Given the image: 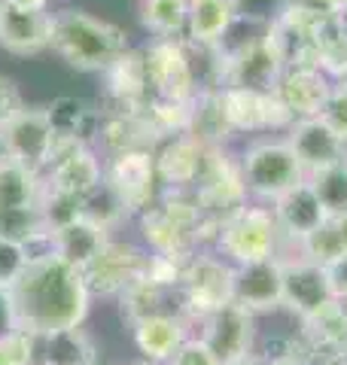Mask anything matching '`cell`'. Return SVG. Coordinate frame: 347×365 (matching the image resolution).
I'll return each instance as SVG.
<instances>
[{"mask_svg":"<svg viewBox=\"0 0 347 365\" xmlns=\"http://www.w3.org/2000/svg\"><path fill=\"white\" fill-rule=\"evenodd\" d=\"M21 329L34 335H52L61 329H76L89 319L91 295L83 271L67 265L52 250H34L25 274L13 287Z\"/></svg>","mask_w":347,"mask_h":365,"instance_id":"obj_1","label":"cell"},{"mask_svg":"<svg viewBox=\"0 0 347 365\" xmlns=\"http://www.w3.org/2000/svg\"><path fill=\"white\" fill-rule=\"evenodd\" d=\"M131 49L129 31L83 6L52 9V52L79 73H104Z\"/></svg>","mask_w":347,"mask_h":365,"instance_id":"obj_2","label":"cell"},{"mask_svg":"<svg viewBox=\"0 0 347 365\" xmlns=\"http://www.w3.org/2000/svg\"><path fill=\"white\" fill-rule=\"evenodd\" d=\"M238 168L247 198L259 204H274L289 189L308 180L283 134H262L244 140V146L238 150Z\"/></svg>","mask_w":347,"mask_h":365,"instance_id":"obj_3","label":"cell"},{"mask_svg":"<svg viewBox=\"0 0 347 365\" xmlns=\"http://www.w3.org/2000/svg\"><path fill=\"white\" fill-rule=\"evenodd\" d=\"M211 250H216L235 268L277 259L283 253V237L274 222L271 204H259V201L241 204L235 213H228L219 222Z\"/></svg>","mask_w":347,"mask_h":365,"instance_id":"obj_4","label":"cell"},{"mask_svg":"<svg viewBox=\"0 0 347 365\" xmlns=\"http://www.w3.org/2000/svg\"><path fill=\"white\" fill-rule=\"evenodd\" d=\"M177 299L180 317H186L189 326L195 329L204 317L235 302V265L211 247L198 250L195 256H189L186 268H183Z\"/></svg>","mask_w":347,"mask_h":365,"instance_id":"obj_5","label":"cell"},{"mask_svg":"<svg viewBox=\"0 0 347 365\" xmlns=\"http://www.w3.org/2000/svg\"><path fill=\"white\" fill-rule=\"evenodd\" d=\"M216 98L231 137H247L250 140V137H262V134H286V128L296 122L293 113L277 98V91L226 86L216 88Z\"/></svg>","mask_w":347,"mask_h":365,"instance_id":"obj_6","label":"cell"},{"mask_svg":"<svg viewBox=\"0 0 347 365\" xmlns=\"http://www.w3.org/2000/svg\"><path fill=\"white\" fill-rule=\"evenodd\" d=\"M144 58L153 98L195 104V98L201 95V79L186 40H149L144 46Z\"/></svg>","mask_w":347,"mask_h":365,"instance_id":"obj_7","label":"cell"},{"mask_svg":"<svg viewBox=\"0 0 347 365\" xmlns=\"http://www.w3.org/2000/svg\"><path fill=\"white\" fill-rule=\"evenodd\" d=\"M104 182L119 195L131 220L149 210L161 198V182L153 150H122L104 155Z\"/></svg>","mask_w":347,"mask_h":365,"instance_id":"obj_8","label":"cell"},{"mask_svg":"<svg viewBox=\"0 0 347 365\" xmlns=\"http://www.w3.org/2000/svg\"><path fill=\"white\" fill-rule=\"evenodd\" d=\"M0 153L37 174H46L58 153L46 107H25L16 119H9L0 128Z\"/></svg>","mask_w":347,"mask_h":365,"instance_id":"obj_9","label":"cell"},{"mask_svg":"<svg viewBox=\"0 0 347 365\" xmlns=\"http://www.w3.org/2000/svg\"><path fill=\"white\" fill-rule=\"evenodd\" d=\"M149 250L144 244L122 241V237H110V244L101 250V256L83 271L91 295L101 299H119V295L134 287L146 274Z\"/></svg>","mask_w":347,"mask_h":365,"instance_id":"obj_10","label":"cell"},{"mask_svg":"<svg viewBox=\"0 0 347 365\" xmlns=\"http://www.w3.org/2000/svg\"><path fill=\"white\" fill-rule=\"evenodd\" d=\"M192 335H198L207 347H211L219 362L228 365L247 353H256L259 341V317H253L247 307L241 304H226L216 314L204 317L198 326L192 329Z\"/></svg>","mask_w":347,"mask_h":365,"instance_id":"obj_11","label":"cell"},{"mask_svg":"<svg viewBox=\"0 0 347 365\" xmlns=\"http://www.w3.org/2000/svg\"><path fill=\"white\" fill-rule=\"evenodd\" d=\"M281 259H283V311L281 314H286L293 323H302V319L323 311L329 302H335L329 271L323 265L302 259L296 250L283 253Z\"/></svg>","mask_w":347,"mask_h":365,"instance_id":"obj_12","label":"cell"},{"mask_svg":"<svg viewBox=\"0 0 347 365\" xmlns=\"http://www.w3.org/2000/svg\"><path fill=\"white\" fill-rule=\"evenodd\" d=\"M104 182V155L98 146H61L55 153L49 170L43 174V186L83 201Z\"/></svg>","mask_w":347,"mask_h":365,"instance_id":"obj_13","label":"cell"},{"mask_svg":"<svg viewBox=\"0 0 347 365\" xmlns=\"http://www.w3.org/2000/svg\"><path fill=\"white\" fill-rule=\"evenodd\" d=\"M271 213H274V222L281 228V237H283V253H293L308 235H314L317 228H323L329 222V213L308 180L277 198L271 204Z\"/></svg>","mask_w":347,"mask_h":365,"instance_id":"obj_14","label":"cell"},{"mask_svg":"<svg viewBox=\"0 0 347 365\" xmlns=\"http://www.w3.org/2000/svg\"><path fill=\"white\" fill-rule=\"evenodd\" d=\"M235 304L253 317H274L283 311V259H265L235 268Z\"/></svg>","mask_w":347,"mask_h":365,"instance_id":"obj_15","label":"cell"},{"mask_svg":"<svg viewBox=\"0 0 347 365\" xmlns=\"http://www.w3.org/2000/svg\"><path fill=\"white\" fill-rule=\"evenodd\" d=\"M156 170L161 192H192L201 180V170L207 162V146L195 140L192 134H177L161 140L156 150Z\"/></svg>","mask_w":347,"mask_h":365,"instance_id":"obj_16","label":"cell"},{"mask_svg":"<svg viewBox=\"0 0 347 365\" xmlns=\"http://www.w3.org/2000/svg\"><path fill=\"white\" fill-rule=\"evenodd\" d=\"M189 335H192L189 319L180 317L177 311L153 314V317H144L137 323H131L134 350L141 353L144 362H153V365H168Z\"/></svg>","mask_w":347,"mask_h":365,"instance_id":"obj_17","label":"cell"},{"mask_svg":"<svg viewBox=\"0 0 347 365\" xmlns=\"http://www.w3.org/2000/svg\"><path fill=\"white\" fill-rule=\"evenodd\" d=\"M283 137H286L289 150L296 153L298 165L305 168L308 177L335 165V162H341V158H347V143H341L338 134H335L320 116L317 119H296L286 128Z\"/></svg>","mask_w":347,"mask_h":365,"instance_id":"obj_18","label":"cell"},{"mask_svg":"<svg viewBox=\"0 0 347 365\" xmlns=\"http://www.w3.org/2000/svg\"><path fill=\"white\" fill-rule=\"evenodd\" d=\"M58 150L61 146H95L101 131V110L86 98L58 95L46 104Z\"/></svg>","mask_w":347,"mask_h":365,"instance_id":"obj_19","label":"cell"},{"mask_svg":"<svg viewBox=\"0 0 347 365\" xmlns=\"http://www.w3.org/2000/svg\"><path fill=\"white\" fill-rule=\"evenodd\" d=\"M0 49L31 58L52 49V9H4L0 19Z\"/></svg>","mask_w":347,"mask_h":365,"instance_id":"obj_20","label":"cell"},{"mask_svg":"<svg viewBox=\"0 0 347 365\" xmlns=\"http://www.w3.org/2000/svg\"><path fill=\"white\" fill-rule=\"evenodd\" d=\"M101 76H104V91H107V107L141 110L146 101L153 98L144 46H131V49L119 55Z\"/></svg>","mask_w":347,"mask_h":365,"instance_id":"obj_21","label":"cell"},{"mask_svg":"<svg viewBox=\"0 0 347 365\" xmlns=\"http://www.w3.org/2000/svg\"><path fill=\"white\" fill-rule=\"evenodd\" d=\"M274 91L293 119H317L332 95V79L320 67H286Z\"/></svg>","mask_w":347,"mask_h":365,"instance_id":"obj_22","label":"cell"},{"mask_svg":"<svg viewBox=\"0 0 347 365\" xmlns=\"http://www.w3.org/2000/svg\"><path fill=\"white\" fill-rule=\"evenodd\" d=\"M110 237L113 235L107 228H101L98 222L86 220V216H76V220L52 228L49 241H46V250H52L55 256H61L67 265L86 271L91 262L101 256V250L110 244Z\"/></svg>","mask_w":347,"mask_h":365,"instance_id":"obj_23","label":"cell"},{"mask_svg":"<svg viewBox=\"0 0 347 365\" xmlns=\"http://www.w3.org/2000/svg\"><path fill=\"white\" fill-rule=\"evenodd\" d=\"M235 25L231 0H189V25L186 43L198 49H216Z\"/></svg>","mask_w":347,"mask_h":365,"instance_id":"obj_24","label":"cell"},{"mask_svg":"<svg viewBox=\"0 0 347 365\" xmlns=\"http://www.w3.org/2000/svg\"><path fill=\"white\" fill-rule=\"evenodd\" d=\"M37 365H98V344L83 326L40 335Z\"/></svg>","mask_w":347,"mask_h":365,"instance_id":"obj_25","label":"cell"},{"mask_svg":"<svg viewBox=\"0 0 347 365\" xmlns=\"http://www.w3.org/2000/svg\"><path fill=\"white\" fill-rule=\"evenodd\" d=\"M43 174L19 165L16 158H6L0 153V207L21 210V207H40L43 201Z\"/></svg>","mask_w":347,"mask_h":365,"instance_id":"obj_26","label":"cell"},{"mask_svg":"<svg viewBox=\"0 0 347 365\" xmlns=\"http://www.w3.org/2000/svg\"><path fill=\"white\" fill-rule=\"evenodd\" d=\"M137 21L149 40H186L189 0H137Z\"/></svg>","mask_w":347,"mask_h":365,"instance_id":"obj_27","label":"cell"},{"mask_svg":"<svg viewBox=\"0 0 347 365\" xmlns=\"http://www.w3.org/2000/svg\"><path fill=\"white\" fill-rule=\"evenodd\" d=\"M116 302H119V311L125 319H129V326L137 323V319H144V317H153V314H168V311L180 314L177 292L159 287V283H153L146 274L134 283V287L125 289Z\"/></svg>","mask_w":347,"mask_h":365,"instance_id":"obj_28","label":"cell"},{"mask_svg":"<svg viewBox=\"0 0 347 365\" xmlns=\"http://www.w3.org/2000/svg\"><path fill=\"white\" fill-rule=\"evenodd\" d=\"M308 182L314 186L317 198L323 201V207H326L329 216H338L347 210V158L317 170V174H311Z\"/></svg>","mask_w":347,"mask_h":365,"instance_id":"obj_29","label":"cell"},{"mask_svg":"<svg viewBox=\"0 0 347 365\" xmlns=\"http://www.w3.org/2000/svg\"><path fill=\"white\" fill-rule=\"evenodd\" d=\"M83 216H86V220H91V222H98L101 228H107L110 235L122 222L131 220L129 210H125V204L119 201V195H116L107 182H101V186L91 192V195L83 198Z\"/></svg>","mask_w":347,"mask_h":365,"instance_id":"obj_30","label":"cell"},{"mask_svg":"<svg viewBox=\"0 0 347 365\" xmlns=\"http://www.w3.org/2000/svg\"><path fill=\"white\" fill-rule=\"evenodd\" d=\"M317 67L326 73L332 83H347V28L341 19L326 31L317 49Z\"/></svg>","mask_w":347,"mask_h":365,"instance_id":"obj_31","label":"cell"},{"mask_svg":"<svg viewBox=\"0 0 347 365\" xmlns=\"http://www.w3.org/2000/svg\"><path fill=\"white\" fill-rule=\"evenodd\" d=\"M329 220H332V216H329ZM296 253L302 259H308V262H314V265H323V268H329L332 262H338L341 256H347L341 241H338V235H335L332 222L317 228L314 235H308L305 241L296 247Z\"/></svg>","mask_w":347,"mask_h":365,"instance_id":"obj_32","label":"cell"},{"mask_svg":"<svg viewBox=\"0 0 347 365\" xmlns=\"http://www.w3.org/2000/svg\"><path fill=\"white\" fill-rule=\"evenodd\" d=\"M296 0H231L235 6V19L253 28H271Z\"/></svg>","mask_w":347,"mask_h":365,"instance_id":"obj_33","label":"cell"},{"mask_svg":"<svg viewBox=\"0 0 347 365\" xmlns=\"http://www.w3.org/2000/svg\"><path fill=\"white\" fill-rule=\"evenodd\" d=\"M34 250L25 244H16L9 237H0V289H13L19 277L25 274Z\"/></svg>","mask_w":347,"mask_h":365,"instance_id":"obj_34","label":"cell"},{"mask_svg":"<svg viewBox=\"0 0 347 365\" xmlns=\"http://www.w3.org/2000/svg\"><path fill=\"white\" fill-rule=\"evenodd\" d=\"M0 365H37V335L19 329L0 338Z\"/></svg>","mask_w":347,"mask_h":365,"instance_id":"obj_35","label":"cell"},{"mask_svg":"<svg viewBox=\"0 0 347 365\" xmlns=\"http://www.w3.org/2000/svg\"><path fill=\"white\" fill-rule=\"evenodd\" d=\"M320 119L338 134L341 143H347V83H332V95L323 107Z\"/></svg>","mask_w":347,"mask_h":365,"instance_id":"obj_36","label":"cell"},{"mask_svg":"<svg viewBox=\"0 0 347 365\" xmlns=\"http://www.w3.org/2000/svg\"><path fill=\"white\" fill-rule=\"evenodd\" d=\"M168 365H223V362H219V356L204 344L198 335H189L186 341H183V347L174 353V359Z\"/></svg>","mask_w":347,"mask_h":365,"instance_id":"obj_37","label":"cell"},{"mask_svg":"<svg viewBox=\"0 0 347 365\" xmlns=\"http://www.w3.org/2000/svg\"><path fill=\"white\" fill-rule=\"evenodd\" d=\"M25 98H21V88L13 76H4L0 73V128L9 122V119H16L21 110H25Z\"/></svg>","mask_w":347,"mask_h":365,"instance_id":"obj_38","label":"cell"},{"mask_svg":"<svg viewBox=\"0 0 347 365\" xmlns=\"http://www.w3.org/2000/svg\"><path fill=\"white\" fill-rule=\"evenodd\" d=\"M19 329H21V323H19L13 289H0V338L9 332H19Z\"/></svg>","mask_w":347,"mask_h":365,"instance_id":"obj_39","label":"cell"},{"mask_svg":"<svg viewBox=\"0 0 347 365\" xmlns=\"http://www.w3.org/2000/svg\"><path fill=\"white\" fill-rule=\"evenodd\" d=\"M329 271V283H332V295L341 304H347V256H341L338 262H332L326 268Z\"/></svg>","mask_w":347,"mask_h":365,"instance_id":"obj_40","label":"cell"},{"mask_svg":"<svg viewBox=\"0 0 347 365\" xmlns=\"http://www.w3.org/2000/svg\"><path fill=\"white\" fill-rule=\"evenodd\" d=\"M305 4L320 9L323 16H332V19H341L347 13V0H305Z\"/></svg>","mask_w":347,"mask_h":365,"instance_id":"obj_41","label":"cell"},{"mask_svg":"<svg viewBox=\"0 0 347 365\" xmlns=\"http://www.w3.org/2000/svg\"><path fill=\"white\" fill-rule=\"evenodd\" d=\"M13 9H52V0H4Z\"/></svg>","mask_w":347,"mask_h":365,"instance_id":"obj_42","label":"cell"},{"mask_svg":"<svg viewBox=\"0 0 347 365\" xmlns=\"http://www.w3.org/2000/svg\"><path fill=\"white\" fill-rule=\"evenodd\" d=\"M332 228H335V235H338V241H341V247H344V253H347V210L344 213H338V216H332Z\"/></svg>","mask_w":347,"mask_h":365,"instance_id":"obj_43","label":"cell"},{"mask_svg":"<svg viewBox=\"0 0 347 365\" xmlns=\"http://www.w3.org/2000/svg\"><path fill=\"white\" fill-rule=\"evenodd\" d=\"M228 365H268L265 362L259 353H247V356H241V359H235V362H228Z\"/></svg>","mask_w":347,"mask_h":365,"instance_id":"obj_44","label":"cell"},{"mask_svg":"<svg viewBox=\"0 0 347 365\" xmlns=\"http://www.w3.org/2000/svg\"><path fill=\"white\" fill-rule=\"evenodd\" d=\"M268 365H311V362L302 359V356H286V359H274V362H268Z\"/></svg>","mask_w":347,"mask_h":365,"instance_id":"obj_45","label":"cell"},{"mask_svg":"<svg viewBox=\"0 0 347 365\" xmlns=\"http://www.w3.org/2000/svg\"><path fill=\"white\" fill-rule=\"evenodd\" d=\"M4 9H6V4H4V0H0V19H4Z\"/></svg>","mask_w":347,"mask_h":365,"instance_id":"obj_46","label":"cell"},{"mask_svg":"<svg viewBox=\"0 0 347 365\" xmlns=\"http://www.w3.org/2000/svg\"><path fill=\"white\" fill-rule=\"evenodd\" d=\"M341 25H344V28H347V13H344V16H341Z\"/></svg>","mask_w":347,"mask_h":365,"instance_id":"obj_47","label":"cell"},{"mask_svg":"<svg viewBox=\"0 0 347 365\" xmlns=\"http://www.w3.org/2000/svg\"><path fill=\"white\" fill-rule=\"evenodd\" d=\"M134 365H153V362H144V359H141V362H134Z\"/></svg>","mask_w":347,"mask_h":365,"instance_id":"obj_48","label":"cell"}]
</instances>
